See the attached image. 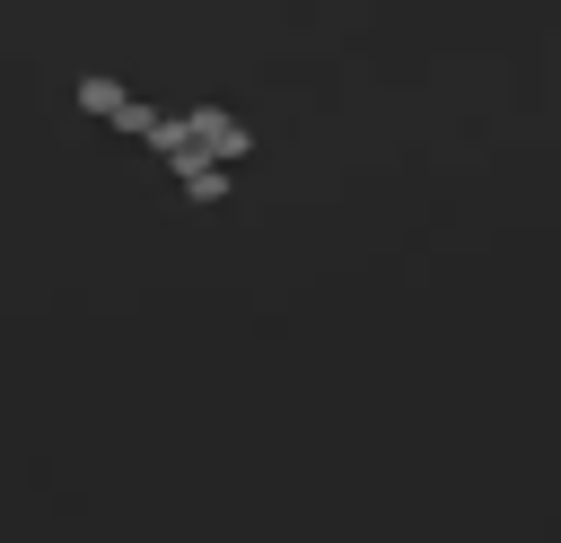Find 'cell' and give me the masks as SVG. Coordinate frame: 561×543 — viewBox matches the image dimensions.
Returning a JSON list of instances; mask_svg holds the SVG:
<instances>
[{
    "label": "cell",
    "instance_id": "cell-1",
    "mask_svg": "<svg viewBox=\"0 0 561 543\" xmlns=\"http://www.w3.org/2000/svg\"><path fill=\"white\" fill-rule=\"evenodd\" d=\"M184 131H193V158H210V166L254 158V131H245L228 105H184Z\"/></svg>",
    "mask_w": 561,
    "mask_h": 543
},
{
    "label": "cell",
    "instance_id": "cell-2",
    "mask_svg": "<svg viewBox=\"0 0 561 543\" xmlns=\"http://www.w3.org/2000/svg\"><path fill=\"white\" fill-rule=\"evenodd\" d=\"M175 184H184V201H202V210L237 193V184H228V166H210V158H184V166H175Z\"/></svg>",
    "mask_w": 561,
    "mask_h": 543
},
{
    "label": "cell",
    "instance_id": "cell-3",
    "mask_svg": "<svg viewBox=\"0 0 561 543\" xmlns=\"http://www.w3.org/2000/svg\"><path fill=\"white\" fill-rule=\"evenodd\" d=\"M70 96H79V114H105V123H123V114H131V88H123V79H79Z\"/></svg>",
    "mask_w": 561,
    "mask_h": 543
},
{
    "label": "cell",
    "instance_id": "cell-4",
    "mask_svg": "<svg viewBox=\"0 0 561 543\" xmlns=\"http://www.w3.org/2000/svg\"><path fill=\"white\" fill-rule=\"evenodd\" d=\"M149 149H158L167 166H184V158H193V131H184V114H158V131H149Z\"/></svg>",
    "mask_w": 561,
    "mask_h": 543
}]
</instances>
